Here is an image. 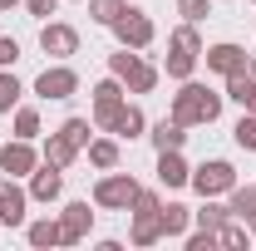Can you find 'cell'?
<instances>
[{
  "instance_id": "5b68a950",
  "label": "cell",
  "mask_w": 256,
  "mask_h": 251,
  "mask_svg": "<svg viewBox=\"0 0 256 251\" xmlns=\"http://www.w3.org/2000/svg\"><path fill=\"white\" fill-rule=\"evenodd\" d=\"M94 128H104V133H114V138H143V128H148V118H143V108L138 104H114V108H104V114H94Z\"/></svg>"
},
{
  "instance_id": "f546056e",
  "label": "cell",
  "mask_w": 256,
  "mask_h": 251,
  "mask_svg": "<svg viewBox=\"0 0 256 251\" xmlns=\"http://www.w3.org/2000/svg\"><path fill=\"white\" fill-rule=\"evenodd\" d=\"M124 10H128V0H89V15H94L98 25H114Z\"/></svg>"
},
{
  "instance_id": "d4e9b609",
  "label": "cell",
  "mask_w": 256,
  "mask_h": 251,
  "mask_svg": "<svg viewBox=\"0 0 256 251\" xmlns=\"http://www.w3.org/2000/svg\"><path fill=\"white\" fill-rule=\"evenodd\" d=\"M226 197H232V202H226V212H232V217H242V222L256 217V188H232Z\"/></svg>"
},
{
  "instance_id": "3957f363",
  "label": "cell",
  "mask_w": 256,
  "mask_h": 251,
  "mask_svg": "<svg viewBox=\"0 0 256 251\" xmlns=\"http://www.w3.org/2000/svg\"><path fill=\"white\" fill-rule=\"evenodd\" d=\"M108 74H118L124 79L128 94H153L158 89V64H148L138 50H128V44H118V54H108Z\"/></svg>"
},
{
  "instance_id": "8992f818",
  "label": "cell",
  "mask_w": 256,
  "mask_h": 251,
  "mask_svg": "<svg viewBox=\"0 0 256 251\" xmlns=\"http://www.w3.org/2000/svg\"><path fill=\"white\" fill-rule=\"evenodd\" d=\"M133 197H138L133 172H108V178H98V182H94V207H104V212H128Z\"/></svg>"
},
{
  "instance_id": "f35d334b",
  "label": "cell",
  "mask_w": 256,
  "mask_h": 251,
  "mask_svg": "<svg viewBox=\"0 0 256 251\" xmlns=\"http://www.w3.org/2000/svg\"><path fill=\"white\" fill-rule=\"evenodd\" d=\"M246 226H252V236H256V217H252V222H246Z\"/></svg>"
},
{
  "instance_id": "9a60e30c",
  "label": "cell",
  "mask_w": 256,
  "mask_h": 251,
  "mask_svg": "<svg viewBox=\"0 0 256 251\" xmlns=\"http://www.w3.org/2000/svg\"><path fill=\"white\" fill-rule=\"evenodd\" d=\"M64 192V168H54V162H40L30 172V202H54Z\"/></svg>"
},
{
  "instance_id": "8d00e7d4",
  "label": "cell",
  "mask_w": 256,
  "mask_h": 251,
  "mask_svg": "<svg viewBox=\"0 0 256 251\" xmlns=\"http://www.w3.org/2000/svg\"><path fill=\"white\" fill-rule=\"evenodd\" d=\"M15 5H25V0H0V10H15Z\"/></svg>"
},
{
  "instance_id": "e0dca14e",
  "label": "cell",
  "mask_w": 256,
  "mask_h": 251,
  "mask_svg": "<svg viewBox=\"0 0 256 251\" xmlns=\"http://www.w3.org/2000/svg\"><path fill=\"white\" fill-rule=\"evenodd\" d=\"M158 222H162V236H182V232L192 226V207H182V202H162Z\"/></svg>"
},
{
  "instance_id": "9c48e42d",
  "label": "cell",
  "mask_w": 256,
  "mask_h": 251,
  "mask_svg": "<svg viewBox=\"0 0 256 251\" xmlns=\"http://www.w3.org/2000/svg\"><path fill=\"white\" fill-rule=\"evenodd\" d=\"M25 207H30V188H20V178H0V226H25Z\"/></svg>"
},
{
  "instance_id": "d6a6232c",
  "label": "cell",
  "mask_w": 256,
  "mask_h": 251,
  "mask_svg": "<svg viewBox=\"0 0 256 251\" xmlns=\"http://www.w3.org/2000/svg\"><path fill=\"white\" fill-rule=\"evenodd\" d=\"M15 60H20V40L0 34V69H15Z\"/></svg>"
},
{
  "instance_id": "836d02e7",
  "label": "cell",
  "mask_w": 256,
  "mask_h": 251,
  "mask_svg": "<svg viewBox=\"0 0 256 251\" xmlns=\"http://www.w3.org/2000/svg\"><path fill=\"white\" fill-rule=\"evenodd\" d=\"M162 207V197L153 188H138V197H133V207H128V212H158Z\"/></svg>"
},
{
  "instance_id": "2e32d148",
  "label": "cell",
  "mask_w": 256,
  "mask_h": 251,
  "mask_svg": "<svg viewBox=\"0 0 256 251\" xmlns=\"http://www.w3.org/2000/svg\"><path fill=\"white\" fill-rule=\"evenodd\" d=\"M148 138H153V148H158V153H162V148H182V143H188V128L168 114V118H158V124H153V133H148Z\"/></svg>"
},
{
  "instance_id": "7c38bea8",
  "label": "cell",
  "mask_w": 256,
  "mask_h": 251,
  "mask_svg": "<svg viewBox=\"0 0 256 251\" xmlns=\"http://www.w3.org/2000/svg\"><path fill=\"white\" fill-rule=\"evenodd\" d=\"M202 60H207V69H212V74H236V69H246V64H252V54H246V50H242V44H232V40H222V44H207V50H202Z\"/></svg>"
},
{
  "instance_id": "603a6c76",
  "label": "cell",
  "mask_w": 256,
  "mask_h": 251,
  "mask_svg": "<svg viewBox=\"0 0 256 251\" xmlns=\"http://www.w3.org/2000/svg\"><path fill=\"white\" fill-rule=\"evenodd\" d=\"M74 158H79V143H69L64 133H50V138H44V162H54V168H69Z\"/></svg>"
},
{
  "instance_id": "1f68e13d",
  "label": "cell",
  "mask_w": 256,
  "mask_h": 251,
  "mask_svg": "<svg viewBox=\"0 0 256 251\" xmlns=\"http://www.w3.org/2000/svg\"><path fill=\"white\" fill-rule=\"evenodd\" d=\"M60 133L69 138V143H79V148H89V138H94V133H89V118H64Z\"/></svg>"
},
{
  "instance_id": "5bb4252c",
  "label": "cell",
  "mask_w": 256,
  "mask_h": 251,
  "mask_svg": "<svg viewBox=\"0 0 256 251\" xmlns=\"http://www.w3.org/2000/svg\"><path fill=\"white\" fill-rule=\"evenodd\" d=\"M188 178H192V168H188V158H182V148H162L158 153V188H188Z\"/></svg>"
},
{
  "instance_id": "6da1fadb",
  "label": "cell",
  "mask_w": 256,
  "mask_h": 251,
  "mask_svg": "<svg viewBox=\"0 0 256 251\" xmlns=\"http://www.w3.org/2000/svg\"><path fill=\"white\" fill-rule=\"evenodd\" d=\"M222 104H226V94L207 89V84H197V79H182L178 94H172V118H178L182 128L217 124V118H222Z\"/></svg>"
},
{
  "instance_id": "d590c367",
  "label": "cell",
  "mask_w": 256,
  "mask_h": 251,
  "mask_svg": "<svg viewBox=\"0 0 256 251\" xmlns=\"http://www.w3.org/2000/svg\"><path fill=\"white\" fill-rule=\"evenodd\" d=\"M25 10H30L34 20H50V15L60 10V0H25Z\"/></svg>"
},
{
  "instance_id": "d6986e66",
  "label": "cell",
  "mask_w": 256,
  "mask_h": 251,
  "mask_svg": "<svg viewBox=\"0 0 256 251\" xmlns=\"http://www.w3.org/2000/svg\"><path fill=\"white\" fill-rule=\"evenodd\" d=\"M25 236H30V246H64V236H60V222L54 217H40V222H25Z\"/></svg>"
},
{
  "instance_id": "60d3db41",
  "label": "cell",
  "mask_w": 256,
  "mask_h": 251,
  "mask_svg": "<svg viewBox=\"0 0 256 251\" xmlns=\"http://www.w3.org/2000/svg\"><path fill=\"white\" fill-rule=\"evenodd\" d=\"M252 25H256V20H252Z\"/></svg>"
},
{
  "instance_id": "277c9868",
  "label": "cell",
  "mask_w": 256,
  "mask_h": 251,
  "mask_svg": "<svg viewBox=\"0 0 256 251\" xmlns=\"http://www.w3.org/2000/svg\"><path fill=\"white\" fill-rule=\"evenodd\" d=\"M188 188L197 192V197H226V192L236 188V168H232L226 158H207L202 168H192Z\"/></svg>"
},
{
  "instance_id": "83f0119b",
  "label": "cell",
  "mask_w": 256,
  "mask_h": 251,
  "mask_svg": "<svg viewBox=\"0 0 256 251\" xmlns=\"http://www.w3.org/2000/svg\"><path fill=\"white\" fill-rule=\"evenodd\" d=\"M232 138H236V148H242V153H256V114H252V108H246V114L236 118Z\"/></svg>"
},
{
  "instance_id": "4fadbf2b",
  "label": "cell",
  "mask_w": 256,
  "mask_h": 251,
  "mask_svg": "<svg viewBox=\"0 0 256 251\" xmlns=\"http://www.w3.org/2000/svg\"><path fill=\"white\" fill-rule=\"evenodd\" d=\"M89 226H94L89 202H69V207L60 212V236H64V246H79V242L89 236Z\"/></svg>"
},
{
  "instance_id": "cb8c5ba5",
  "label": "cell",
  "mask_w": 256,
  "mask_h": 251,
  "mask_svg": "<svg viewBox=\"0 0 256 251\" xmlns=\"http://www.w3.org/2000/svg\"><path fill=\"white\" fill-rule=\"evenodd\" d=\"M226 217H232V212H226V207H222V202H217V197H202V207L192 212V222H197L202 232H217V226H222Z\"/></svg>"
},
{
  "instance_id": "30bf717a",
  "label": "cell",
  "mask_w": 256,
  "mask_h": 251,
  "mask_svg": "<svg viewBox=\"0 0 256 251\" xmlns=\"http://www.w3.org/2000/svg\"><path fill=\"white\" fill-rule=\"evenodd\" d=\"M34 94L40 98H74L79 94V74L69 64H50L40 79H34Z\"/></svg>"
},
{
  "instance_id": "52a82bcc",
  "label": "cell",
  "mask_w": 256,
  "mask_h": 251,
  "mask_svg": "<svg viewBox=\"0 0 256 251\" xmlns=\"http://www.w3.org/2000/svg\"><path fill=\"white\" fill-rule=\"evenodd\" d=\"M108 30L118 34V44H128V50H148L153 34H158V30H153V20H148V10H138V5H128Z\"/></svg>"
},
{
  "instance_id": "44dd1931",
  "label": "cell",
  "mask_w": 256,
  "mask_h": 251,
  "mask_svg": "<svg viewBox=\"0 0 256 251\" xmlns=\"http://www.w3.org/2000/svg\"><path fill=\"white\" fill-rule=\"evenodd\" d=\"M252 94H256V74H252V69H236V74H226V98H232V104L252 108Z\"/></svg>"
},
{
  "instance_id": "ac0fdd59",
  "label": "cell",
  "mask_w": 256,
  "mask_h": 251,
  "mask_svg": "<svg viewBox=\"0 0 256 251\" xmlns=\"http://www.w3.org/2000/svg\"><path fill=\"white\" fill-rule=\"evenodd\" d=\"M133 246H153V242H162V222L158 212H133Z\"/></svg>"
},
{
  "instance_id": "4dcf8cb0",
  "label": "cell",
  "mask_w": 256,
  "mask_h": 251,
  "mask_svg": "<svg viewBox=\"0 0 256 251\" xmlns=\"http://www.w3.org/2000/svg\"><path fill=\"white\" fill-rule=\"evenodd\" d=\"M178 15H182L188 25H202V20L212 15V0H178Z\"/></svg>"
},
{
  "instance_id": "ab89813d",
  "label": "cell",
  "mask_w": 256,
  "mask_h": 251,
  "mask_svg": "<svg viewBox=\"0 0 256 251\" xmlns=\"http://www.w3.org/2000/svg\"><path fill=\"white\" fill-rule=\"evenodd\" d=\"M252 114H256V94H252Z\"/></svg>"
},
{
  "instance_id": "7402d4cb",
  "label": "cell",
  "mask_w": 256,
  "mask_h": 251,
  "mask_svg": "<svg viewBox=\"0 0 256 251\" xmlns=\"http://www.w3.org/2000/svg\"><path fill=\"white\" fill-rule=\"evenodd\" d=\"M124 79L118 74H108V79H98L94 84V114H104V108H114V104H124Z\"/></svg>"
},
{
  "instance_id": "f1b7e54d",
  "label": "cell",
  "mask_w": 256,
  "mask_h": 251,
  "mask_svg": "<svg viewBox=\"0 0 256 251\" xmlns=\"http://www.w3.org/2000/svg\"><path fill=\"white\" fill-rule=\"evenodd\" d=\"M246 236H252V226H242L236 217H226L217 226V246H246Z\"/></svg>"
},
{
  "instance_id": "484cf974",
  "label": "cell",
  "mask_w": 256,
  "mask_h": 251,
  "mask_svg": "<svg viewBox=\"0 0 256 251\" xmlns=\"http://www.w3.org/2000/svg\"><path fill=\"white\" fill-rule=\"evenodd\" d=\"M20 94H25V84H20V79H15L10 69H0V114H15Z\"/></svg>"
},
{
  "instance_id": "8fae6325",
  "label": "cell",
  "mask_w": 256,
  "mask_h": 251,
  "mask_svg": "<svg viewBox=\"0 0 256 251\" xmlns=\"http://www.w3.org/2000/svg\"><path fill=\"white\" fill-rule=\"evenodd\" d=\"M34 168H40L34 138H15V143H5V148H0V172H10V178H30Z\"/></svg>"
},
{
  "instance_id": "7a4b0ae2",
  "label": "cell",
  "mask_w": 256,
  "mask_h": 251,
  "mask_svg": "<svg viewBox=\"0 0 256 251\" xmlns=\"http://www.w3.org/2000/svg\"><path fill=\"white\" fill-rule=\"evenodd\" d=\"M197 60H202V34H197V25H178V30L168 34V60H162V69H168V79H192L197 74Z\"/></svg>"
},
{
  "instance_id": "74e56055",
  "label": "cell",
  "mask_w": 256,
  "mask_h": 251,
  "mask_svg": "<svg viewBox=\"0 0 256 251\" xmlns=\"http://www.w3.org/2000/svg\"><path fill=\"white\" fill-rule=\"evenodd\" d=\"M246 69H252V74H256V54H252V64H246Z\"/></svg>"
},
{
  "instance_id": "4316f807",
  "label": "cell",
  "mask_w": 256,
  "mask_h": 251,
  "mask_svg": "<svg viewBox=\"0 0 256 251\" xmlns=\"http://www.w3.org/2000/svg\"><path fill=\"white\" fill-rule=\"evenodd\" d=\"M15 138H40V108L15 104Z\"/></svg>"
},
{
  "instance_id": "ba28073f",
  "label": "cell",
  "mask_w": 256,
  "mask_h": 251,
  "mask_svg": "<svg viewBox=\"0 0 256 251\" xmlns=\"http://www.w3.org/2000/svg\"><path fill=\"white\" fill-rule=\"evenodd\" d=\"M40 50L50 60H69V54H79V30L64 25V20H44L40 25Z\"/></svg>"
},
{
  "instance_id": "e575fe53",
  "label": "cell",
  "mask_w": 256,
  "mask_h": 251,
  "mask_svg": "<svg viewBox=\"0 0 256 251\" xmlns=\"http://www.w3.org/2000/svg\"><path fill=\"white\" fill-rule=\"evenodd\" d=\"M212 246H217V232H202V226H197L188 236V251H212Z\"/></svg>"
},
{
  "instance_id": "ffe728a7",
  "label": "cell",
  "mask_w": 256,
  "mask_h": 251,
  "mask_svg": "<svg viewBox=\"0 0 256 251\" xmlns=\"http://www.w3.org/2000/svg\"><path fill=\"white\" fill-rule=\"evenodd\" d=\"M118 138H89V162H94L98 172H114L118 168Z\"/></svg>"
}]
</instances>
